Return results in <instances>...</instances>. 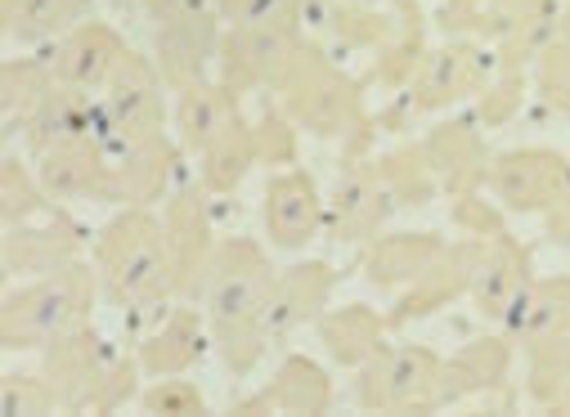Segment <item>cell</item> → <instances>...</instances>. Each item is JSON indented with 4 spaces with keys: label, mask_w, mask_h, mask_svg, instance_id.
Instances as JSON below:
<instances>
[{
    "label": "cell",
    "mask_w": 570,
    "mask_h": 417,
    "mask_svg": "<svg viewBox=\"0 0 570 417\" xmlns=\"http://www.w3.org/2000/svg\"><path fill=\"white\" fill-rule=\"evenodd\" d=\"M19 135H23L32 158H46L63 145H77V139H95V99H81L72 90L50 86L41 95V103L28 112Z\"/></svg>",
    "instance_id": "27"
},
{
    "label": "cell",
    "mask_w": 570,
    "mask_h": 417,
    "mask_svg": "<svg viewBox=\"0 0 570 417\" xmlns=\"http://www.w3.org/2000/svg\"><path fill=\"white\" fill-rule=\"evenodd\" d=\"M534 86L543 95L548 108H557L561 117H570V6L557 10V23H552V37L548 46L539 50L534 59Z\"/></svg>",
    "instance_id": "38"
},
{
    "label": "cell",
    "mask_w": 570,
    "mask_h": 417,
    "mask_svg": "<svg viewBox=\"0 0 570 417\" xmlns=\"http://www.w3.org/2000/svg\"><path fill=\"white\" fill-rule=\"evenodd\" d=\"M333 288H337V269L328 260H297L288 269H278L274 292H269V310H265L269 341L288 337L306 324H320Z\"/></svg>",
    "instance_id": "21"
},
{
    "label": "cell",
    "mask_w": 570,
    "mask_h": 417,
    "mask_svg": "<svg viewBox=\"0 0 570 417\" xmlns=\"http://www.w3.org/2000/svg\"><path fill=\"white\" fill-rule=\"evenodd\" d=\"M95 269L108 297L130 310V319L158 315L171 292V260L167 229L149 207H121L95 238Z\"/></svg>",
    "instance_id": "2"
},
{
    "label": "cell",
    "mask_w": 570,
    "mask_h": 417,
    "mask_svg": "<svg viewBox=\"0 0 570 417\" xmlns=\"http://www.w3.org/2000/svg\"><path fill=\"white\" fill-rule=\"evenodd\" d=\"M207 341H212V328L207 319L194 310V306H176L167 310L149 332L145 341H139V364H145V373L154 377H176L185 368H194L203 355H207Z\"/></svg>",
    "instance_id": "25"
},
{
    "label": "cell",
    "mask_w": 570,
    "mask_h": 417,
    "mask_svg": "<svg viewBox=\"0 0 570 417\" xmlns=\"http://www.w3.org/2000/svg\"><path fill=\"white\" fill-rule=\"evenodd\" d=\"M320 328V341L328 350V359H337L342 368H364L382 346H386V315H377L373 306L355 301V306H337V310H324V319L315 324Z\"/></svg>",
    "instance_id": "32"
},
{
    "label": "cell",
    "mask_w": 570,
    "mask_h": 417,
    "mask_svg": "<svg viewBox=\"0 0 570 417\" xmlns=\"http://www.w3.org/2000/svg\"><path fill=\"white\" fill-rule=\"evenodd\" d=\"M252 130H256V153H261V167H269V171H283V167H293L297 162V121L283 112L278 103L274 108H265L256 121H252Z\"/></svg>",
    "instance_id": "40"
},
{
    "label": "cell",
    "mask_w": 570,
    "mask_h": 417,
    "mask_svg": "<svg viewBox=\"0 0 570 417\" xmlns=\"http://www.w3.org/2000/svg\"><path fill=\"white\" fill-rule=\"evenodd\" d=\"M400 211L377 158L368 162H355V167H342V185L333 193V207H328V238L333 242H355V247H368L386 220Z\"/></svg>",
    "instance_id": "13"
},
{
    "label": "cell",
    "mask_w": 570,
    "mask_h": 417,
    "mask_svg": "<svg viewBox=\"0 0 570 417\" xmlns=\"http://www.w3.org/2000/svg\"><path fill=\"white\" fill-rule=\"evenodd\" d=\"M37 180L59 202L72 198V202H121L126 207L117 162L108 158L99 139H77V145H63L37 158Z\"/></svg>",
    "instance_id": "15"
},
{
    "label": "cell",
    "mask_w": 570,
    "mask_h": 417,
    "mask_svg": "<svg viewBox=\"0 0 570 417\" xmlns=\"http://www.w3.org/2000/svg\"><path fill=\"white\" fill-rule=\"evenodd\" d=\"M238 121H243L238 95L225 81H194V86L176 90V135L189 153H203Z\"/></svg>",
    "instance_id": "30"
},
{
    "label": "cell",
    "mask_w": 570,
    "mask_h": 417,
    "mask_svg": "<svg viewBox=\"0 0 570 417\" xmlns=\"http://www.w3.org/2000/svg\"><path fill=\"white\" fill-rule=\"evenodd\" d=\"M139 355H121L117 350V359L108 364V373H104V381H99V390H95V404H90V413H117L126 399H135L139 395Z\"/></svg>",
    "instance_id": "45"
},
{
    "label": "cell",
    "mask_w": 570,
    "mask_h": 417,
    "mask_svg": "<svg viewBox=\"0 0 570 417\" xmlns=\"http://www.w3.org/2000/svg\"><path fill=\"white\" fill-rule=\"evenodd\" d=\"M355 6H382L386 10V6H395V0H355Z\"/></svg>",
    "instance_id": "50"
},
{
    "label": "cell",
    "mask_w": 570,
    "mask_h": 417,
    "mask_svg": "<svg viewBox=\"0 0 570 417\" xmlns=\"http://www.w3.org/2000/svg\"><path fill=\"white\" fill-rule=\"evenodd\" d=\"M41 355H46V359H41V373L50 377V386H55L63 413H90L95 390H99L108 364L117 359V350H112L95 328H77V332H68V337L50 341Z\"/></svg>",
    "instance_id": "17"
},
{
    "label": "cell",
    "mask_w": 570,
    "mask_h": 417,
    "mask_svg": "<svg viewBox=\"0 0 570 417\" xmlns=\"http://www.w3.org/2000/svg\"><path fill=\"white\" fill-rule=\"evenodd\" d=\"M6 278H41V274H55L72 260H81V229L72 216L63 211H50L46 220H28V225H14L6 229Z\"/></svg>",
    "instance_id": "22"
},
{
    "label": "cell",
    "mask_w": 570,
    "mask_h": 417,
    "mask_svg": "<svg viewBox=\"0 0 570 417\" xmlns=\"http://www.w3.org/2000/svg\"><path fill=\"white\" fill-rule=\"evenodd\" d=\"M252 167H261V153H256V130H252V121L243 117L238 126H229L216 145H207L203 153H198V185L212 193V198H225V193H234L243 180H247V171Z\"/></svg>",
    "instance_id": "34"
},
{
    "label": "cell",
    "mask_w": 570,
    "mask_h": 417,
    "mask_svg": "<svg viewBox=\"0 0 570 417\" xmlns=\"http://www.w3.org/2000/svg\"><path fill=\"white\" fill-rule=\"evenodd\" d=\"M37 216H50V193L41 189L37 171H28L19 153H10L0 162V220H6V229H14Z\"/></svg>",
    "instance_id": "37"
},
{
    "label": "cell",
    "mask_w": 570,
    "mask_h": 417,
    "mask_svg": "<svg viewBox=\"0 0 570 417\" xmlns=\"http://www.w3.org/2000/svg\"><path fill=\"white\" fill-rule=\"evenodd\" d=\"M99 269L86 260H72L55 274L32 278L28 288H14L0 301V350H46L50 341L90 328L95 301H99Z\"/></svg>",
    "instance_id": "3"
},
{
    "label": "cell",
    "mask_w": 570,
    "mask_h": 417,
    "mask_svg": "<svg viewBox=\"0 0 570 417\" xmlns=\"http://www.w3.org/2000/svg\"><path fill=\"white\" fill-rule=\"evenodd\" d=\"M441 373L445 359L432 346H382L364 368H355V395L364 413H391V417H417L441 413Z\"/></svg>",
    "instance_id": "6"
},
{
    "label": "cell",
    "mask_w": 570,
    "mask_h": 417,
    "mask_svg": "<svg viewBox=\"0 0 570 417\" xmlns=\"http://www.w3.org/2000/svg\"><path fill=\"white\" fill-rule=\"evenodd\" d=\"M395 23H391V37L377 46V54H373V72H368V81L364 86H377V90H386V95H400L409 81H413V72H417V63L426 59V14H422V6L417 0H395Z\"/></svg>",
    "instance_id": "29"
},
{
    "label": "cell",
    "mask_w": 570,
    "mask_h": 417,
    "mask_svg": "<svg viewBox=\"0 0 570 417\" xmlns=\"http://www.w3.org/2000/svg\"><path fill=\"white\" fill-rule=\"evenodd\" d=\"M216 14L229 28H256V23H297L302 28L293 0H216Z\"/></svg>",
    "instance_id": "44"
},
{
    "label": "cell",
    "mask_w": 570,
    "mask_h": 417,
    "mask_svg": "<svg viewBox=\"0 0 570 417\" xmlns=\"http://www.w3.org/2000/svg\"><path fill=\"white\" fill-rule=\"evenodd\" d=\"M55 86L50 54L46 59H10L0 68V117H6V135L14 139L28 121V112L41 103V95Z\"/></svg>",
    "instance_id": "35"
},
{
    "label": "cell",
    "mask_w": 570,
    "mask_h": 417,
    "mask_svg": "<svg viewBox=\"0 0 570 417\" xmlns=\"http://www.w3.org/2000/svg\"><path fill=\"white\" fill-rule=\"evenodd\" d=\"M328 225L320 185L302 167H283L265 185V234L278 251H306Z\"/></svg>",
    "instance_id": "16"
},
{
    "label": "cell",
    "mask_w": 570,
    "mask_h": 417,
    "mask_svg": "<svg viewBox=\"0 0 570 417\" xmlns=\"http://www.w3.org/2000/svg\"><path fill=\"white\" fill-rule=\"evenodd\" d=\"M490 193L503 211L543 216L561 198H570V162L552 149H512L490 167Z\"/></svg>",
    "instance_id": "12"
},
{
    "label": "cell",
    "mask_w": 570,
    "mask_h": 417,
    "mask_svg": "<svg viewBox=\"0 0 570 417\" xmlns=\"http://www.w3.org/2000/svg\"><path fill=\"white\" fill-rule=\"evenodd\" d=\"M534 284V251L530 242L512 238V234H499V238H485V251H481V265L472 274V306L481 319L490 324H503V315L517 306V297Z\"/></svg>",
    "instance_id": "20"
},
{
    "label": "cell",
    "mask_w": 570,
    "mask_h": 417,
    "mask_svg": "<svg viewBox=\"0 0 570 417\" xmlns=\"http://www.w3.org/2000/svg\"><path fill=\"white\" fill-rule=\"evenodd\" d=\"M454 225H459L468 238H499V234H508L503 207H499V202H490L481 189H476V193L454 198Z\"/></svg>",
    "instance_id": "46"
},
{
    "label": "cell",
    "mask_w": 570,
    "mask_h": 417,
    "mask_svg": "<svg viewBox=\"0 0 570 417\" xmlns=\"http://www.w3.org/2000/svg\"><path fill=\"white\" fill-rule=\"evenodd\" d=\"M207 189L203 185H180L167 198V260H171V292L176 297H198L207 284V269L216 256L212 238V211H207Z\"/></svg>",
    "instance_id": "10"
},
{
    "label": "cell",
    "mask_w": 570,
    "mask_h": 417,
    "mask_svg": "<svg viewBox=\"0 0 570 417\" xmlns=\"http://www.w3.org/2000/svg\"><path fill=\"white\" fill-rule=\"evenodd\" d=\"M422 153L432 158L436 180L450 198H463V193H476L490 185L494 153L481 135V121H472V117H450V121L432 126V135L422 139Z\"/></svg>",
    "instance_id": "19"
},
{
    "label": "cell",
    "mask_w": 570,
    "mask_h": 417,
    "mask_svg": "<svg viewBox=\"0 0 570 417\" xmlns=\"http://www.w3.org/2000/svg\"><path fill=\"white\" fill-rule=\"evenodd\" d=\"M377 167H382V176H386V185H391L400 211L426 207V202L441 193L436 167H432V158L422 153V145H404V149H395V153H382Z\"/></svg>",
    "instance_id": "36"
},
{
    "label": "cell",
    "mask_w": 570,
    "mask_h": 417,
    "mask_svg": "<svg viewBox=\"0 0 570 417\" xmlns=\"http://www.w3.org/2000/svg\"><path fill=\"white\" fill-rule=\"evenodd\" d=\"M274 103L297 121V130L320 135V139H346L355 126L368 121L364 108V81L346 77L320 46H302L293 68L274 86Z\"/></svg>",
    "instance_id": "4"
},
{
    "label": "cell",
    "mask_w": 570,
    "mask_h": 417,
    "mask_svg": "<svg viewBox=\"0 0 570 417\" xmlns=\"http://www.w3.org/2000/svg\"><path fill=\"white\" fill-rule=\"evenodd\" d=\"M139 408L154 417H203L207 399L194 381H180V373H176V377H158L149 390H139Z\"/></svg>",
    "instance_id": "42"
},
{
    "label": "cell",
    "mask_w": 570,
    "mask_h": 417,
    "mask_svg": "<svg viewBox=\"0 0 570 417\" xmlns=\"http://www.w3.org/2000/svg\"><path fill=\"white\" fill-rule=\"evenodd\" d=\"M0 404H6V413H19V417H50V413H63L50 377L41 373H6V381H0Z\"/></svg>",
    "instance_id": "41"
},
{
    "label": "cell",
    "mask_w": 570,
    "mask_h": 417,
    "mask_svg": "<svg viewBox=\"0 0 570 417\" xmlns=\"http://www.w3.org/2000/svg\"><path fill=\"white\" fill-rule=\"evenodd\" d=\"M99 103H104V112L112 121V139L167 135V81L158 72V63L145 59L139 50H126V59L117 63V72L104 86Z\"/></svg>",
    "instance_id": "9"
},
{
    "label": "cell",
    "mask_w": 570,
    "mask_h": 417,
    "mask_svg": "<svg viewBox=\"0 0 570 417\" xmlns=\"http://www.w3.org/2000/svg\"><path fill=\"white\" fill-rule=\"evenodd\" d=\"M104 149L117 162L126 207H154V202L171 198V180L180 176V145H171L167 135L112 139V145H104Z\"/></svg>",
    "instance_id": "23"
},
{
    "label": "cell",
    "mask_w": 570,
    "mask_h": 417,
    "mask_svg": "<svg viewBox=\"0 0 570 417\" xmlns=\"http://www.w3.org/2000/svg\"><path fill=\"white\" fill-rule=\"evenodd\" d=\"M445 251V238L441 234H417V229H404V234H377L368 247H364V278L382 292H400L409 288L413 278L432 265L436 256Z\"/></svg>",
    "instance_id": "28"
},
{
    "label": "cell",
    "mask_w": 570,
    "mask_h": 417,
    "mask_svg": "<svg viewBox=\"0 0 570 417\" xmlns=\"http://www.w3.org/2000/svg\"><path fill=\"white\" fill-rule=\"evenodd\" d=\"M512 341H508V332L503 337H494V332H485V337H472L468 346H459V355H450L445 359V373H441V399H445V408L450 404H459V399H468V395H494V390H503L508 386V373H512Z\"/></svg>",
    "instance_id": "26"
},
{
    "label": "cell",
    "mask_w": 570,
    "mask_h": 417,
    "mask_svg": "<svg viewBox=\"0 0 570 417\" xmlns=\"http://www.w3.org/2000/svg\"><path fill=\"white\" fill-rule=\"evenodd\" d=\"M95 0H6V37L14 46H46L86 23Z\"/></svg>",
    "instance_id": "33"
},
{
    "label": "cell",
    "mask_w": 570,
    "mask_h": 417,
    "mask_svg": "<svg viewBox=\"0 0 570 417\" xmlns=\"http://www.w3.org/2000/svg\"><path fill=\"white\" fill-rule=\"evenodd\" d=\"M539 408H543L548 417H570V381H566V386H561V390H557L548 404H539Z\"/></svg>",
    "instance_id": "49"
},
{
    "label": "cell",
    "mask_w": 570,
    "mask_h": 417,
    "mask_svg": "<svg viewBox=\"0 0 570 417\" xmlns=\"http://www.w3.org/2000/svg\"><path fill=\"white\" fill-rule=\"evenodd\" d=\"M525 359H530L525 386H530V395H534L539 404H548V399L570 381V328H561V332H552V337L525 346Z\"/></svg>",
    "instance_id": "39"
},
{
    "label": "cell",
    "mask_w": 570,
    "mask_h": 417,
    "mask_svg": "<svg viewBox=\"0 0 570 417\" xmlns=\"http://www.w3.org/2000/svg\"><path fill=\"white\" fill-rule=\"evenodd\" d=\"M126 41L112 23H95L86 19L81 28H72L68 37L55 41L50 50V72H55V86L59 90H72L81 99H99L104 86L112 81L117 63L126 59Z\"/></svg>",
    "instance_id": "14"
},
{
    "label": "cell",
    "mask_w": 570,
    "mask_h": 417,
    "mask_svg": "<svg viewBox=\"0 0 570 417\" xmlns=\"http://www.w3.org/2000/svg\"><path fill=\"white\" fill-rule=\"evenodd\" d=\"M561 328H570V274L534 278V284L517 297V306L503 315V332L521 350L561 332Z\"/></svg>",
    "instance_id": "31"
},
{
    "label": "cell",
    "mask_w": 570,
    "mask_h": 417,
    "mask_svg": "<svg viewBox=\"0 0 570 417\" xmlns=\"http://www.w3.org/2000/svg\"><path fill=\"white\" fill-rule=\"evenodd\" d=\"M328 408H333V377L306 355H288L265 381V390L229 404L234 417H320Z\"/></svg>",
    "instance_id": "18"
},
{
    "label": "cell",
    "mask_w": 570,
    "mask_h": 417,
    "mask_svg": "<svg viewBox=\"0 0 570 417\" xmlns=\"http://www.w3.org/2000/svg\"><path fill=\"white\" fill-rule=\"evenodd\" d=\"M306 32L297 23H256V28H225L216 54V81H225L238 99L247 90H269L302 54Z\"/></svg>",
    "instance_id": "7"
},
{
    "label": "cell",
    "mask_w": 570,
    "mask_h": 417,
    "mask_svg": "<svg viewBox=\"0 0 570 417\" xmlns=\"http://www.w3.org/2000/svg\"><path fill=\"white\" fill-rule=\"evenodd\" d=\"M216 10L207 14H189V19H171V23H158V46H154V63L163 72L167 86L185 90L194 81H207V68L212 59L220 54V28H216Z\"/></svg>",
    "instance_id": "24"
},
{
    "label": "cell",
    "mask_w": 570,
    "mask_h": 417,
    "mask_svg": "<svg viewBox=\"0 0 570 417\" xmlns=\"http://www.w3.org/2000/svg\"><path fill=\"white\" fill-rule=\"evenodd\" d=\"M139 10H145L154 23H171V19H189V14L216 10V0H139Z\"/></svg>",
    "instance_id": "47"
},
{
    "label": "cell",
    "mask_w": 570,
    "mask_h": 417,
    "mask_svg": "<svg viewBox=\"0 0 570 417\" xmlns=\"http://www.w3.org/2000/svg\"><path fill=\"white\" fill-rule=\"evenodd\" d=\"M557 23L552 0H445L436 28L459 41H490L503 72H525Z\"/></svg>",
    "instance_id": "5"
},
{
    "label": "cell",
    "mask_w": 570,
    "mask_h": 417,
    "mask_svg": "<svg viewBox=\"0 0 570 417\" xmlns=\"http://www.w3.org/2000/svg\"><path fill=\"white\" fill-rule=\"evenodd\" d=\"M543 238L557 247H570V198H561L557 207L543 211Z\"/></svg>",
    "instance_id": "48"
},
{
    "label": "cell",
    "mask_w": 570,
    "mask_h": 417,
    "mask_svg": "<svg viewBox=\"0 0 570 417\" xmlns=\"http://www.w3.org/2000/svg\"><path fill=\"white\" fill-rule=\"evenodd\" d=\"M494 59L476 46V41H445V46H432L426 50V59L417 63V72H413V81L400 90L404 99H409V108L417 112V117H426V112H441V108H454V103H468V99H476L485 86H490V77H494Z\"/></svg>",
    "instance_id": "8"
},
{
    "label": "cell",
    "mask_w": 570,
    "mask_h": 417,
    "mask_svg": "<svg viewBox=\"0 0 570 417\" xmlns=\"http://www.w3.org/2000/svg\"><path fill=\"white\" fill-rule=\"evenodd\" d=\"M481 251H485V238L445 242V251L426 265L409 288L395 292V301L386 310V324L404 328V324H417V319H432V315L450 310L459 297H468L472 292V274L481 265Z\"/></svg>",
    "instance_id": "11"
},
{
    "label": "cell",
    "mask_w": 570,
    "mask_h": 417,
    "mask_svg": "<svg viewBox=\"0 0 570 417\" xmlns=\"http://www.w3.org/2000/svg\"><path fill=\"white\" fill-rule=\"evenodd\" d=\"M274 278H278V269L269 265L261 242H252V238L216 242L203 297H207L212 346H216L229 377H247L261 364L265 346H269L265 310H269Z\"/></svg>",
    "instance_id": "1"
},
{
    "label": "cell",
    "mask_w": 570,
    "mask_h": 417,
    "mask_svg": "<svg viewBox=\"0 0 570 417\" xmlns=\"http://www.w3.org/2000/svg\"><path fill=\"white\" fill-rule=\"evenodd\" d=\"M525 86H530V77L525 72H494L490 77V86L476 95V121L481 126H508L512 117H517V108H521V99H525Z\"/></svg>",
    "instance_id": "43"
}]
</instances>
